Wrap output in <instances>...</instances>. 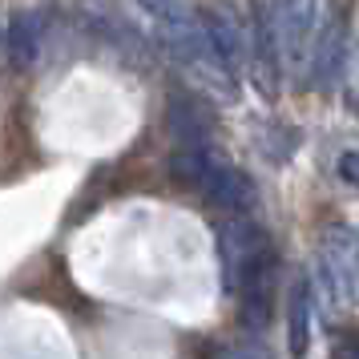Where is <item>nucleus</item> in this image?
<instances>
[{
    "mask_svg": "<svg viewBox=\"0 0 359 359\" xmlns=\"http://www.w3.org/2000/svg\"><path fill=\"white\" fill-rule=\"evenodd\" d=\"M165 121H170V133H174L178 149H202L214 142L210 114L190 93H170V114H165Z\"/></svg>",
    "mask_w": 359,
    "mask_h": 359,
    "instance_id": "4",
    "label": "nucleus"
},
{
    "mask_svg": "<svg viewBox=\"0 0 359 359\" xmlns=\"http://www.w3.org/2000/svg\"><path fill=\"white\" fill-rule=\"evenodd\" d=\"M278 41H283V57L299 65V57L307 49L311 33H315V0H287L283 8H278Z\"/></svg>",
    "mask_w": 359,
    "mask_h": 359,
    "instance_id": "5",
    "label": "nucleus"
},
{
    "mask_svg": "<svg viewBox=\"0 0 359 359\" xmlns=\"http://www.w3.org/2000/svg\"><path fill=\"white\" fill-rule=\"evenodd\" d=\"M170 174L178 186L202 194L206 202L222 206V210H250L255 206V186L243 170H234L226 158H218L210 146L202 149H178L174 162H170Z\"/></svg>",
    "mask_w": 359,
    "mask_h": 359,
    "instance_id": "1",
    "label": "nucleus"
},
{
    "mask_svg": "<svg viewBox=\"0 0 359 359\" xmlns=\"http://www.w3.org/2000/svg\"><path fill=\"white\" fill-rule=\"evenodd\" d=\"M81 8H85V13H81L85 25H89L101 41H109V45H117V49H130V53L146 49V41L137 36V29H133L117 8H97V0H85Z\"/></svg>",
    "mask_w": 359,
    "mask_h": 359,
    "instance_id": "6",
    "label": "nucleus"
},
{
    "mask_svg": "<svg viewBox=\"0 0 359 359\" xmlns=\"http://www.w3.org/2000/svg\"><path fill=\"white\" fill-rule=\"evenodd\" d=\"M335 359H359V335H343L335 343Z\"/></svg>",
    "mask_w": 359,
    "mask_h": 359,
    "instance_id": "10",
    "label": "nucleus"
},
{
    "mask_svg": "<svg viewBox=\"0 0 359 359\" xmlns=\"http://www.w3.org/2000/svg\"><path fill=\"white\" fill-rule=\"evenodd\" d=\"M222 359H271L262 347H234V351H226Z\"/></svg>",
    "mask_w": 359,
    "mask_h": 359,
    "instance_id": "11",
    "label": "nucleus"
},
{
    "mask_svg": "<svg viewBox=\"0 0 359 359\" xmlns=\"http://www.w3.org/2000/svg\"><path fill=\"white\" fill-rule=\"evenodd\" d=\"M218 246H222V266H226V287L234 291L255 266L275 259V246L266 238V230L250 218H230L218 226Z\"/></svg>",
    "mask_w": 359,
    "mask_h": 359,
    "instance_id": "2",
    "label": "nucleus"
},
{
    "mask_svg": "<svg viewBox=\"0 0 359 359\" xmlns=\"http://www.w3.org/2000/svg\"><path fill=\"white\" fill-rule=\"evenodd\" d=\"M319 259H323V275L331 291L339 294V303L359 307V230L343 226V222L327 226L323 243H319Z\"/></svg>",
    "mask_w": 359,
    "mask_h": 359,
    "instance_id": "3",
    "label": "nucleus"
},
{
    "mask_svg": "<svg viewBox=\"0 0 359 359\" xmlns=\"http://www.w3.org/2000/svg\"><path fill=\"white\" fill-rule=\"evenodd\" d=\"M339 174H343L347 182H351V186H359V154H355V149L339 158Z\"/></svg>",
    "mask_w": 359,
    "mask_h": 359,
    "instance_id": "9",
    "label": "nucleus"
},
{
    "mask_svg": "<svg viewBox=\"0 0 359 359\" xmlns=\"http://www.w3.org/2000/svg\"><path fill=\"white\" fill-rule=\"evenodd\" d=\"M291 355L303 359L307 355V343H311V294L307 283H294L291 287Z\"/></svg>",
    "mask_w": 359,
    "mask_h": 359,
    "instance_id": "8",
    "label": "nucleus"
},
{
    "mask_svg": "<svg viewBox=\"0 0 359 359\" xmlns=\"http://www.w3.org/2000/svg\"><path fill=\"white\" fill-rule=\"evenodd\" d=\"M41 41H45V20H41V13H17L13 25H8V36H4L13 65H20V69L33 65L36 53H41Z\"/></svg>",
    "mask_w": 359,
    "mask_h": 359,
    "instance_id": "7",
    "label": "nucleus"
}]
</instances>
